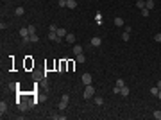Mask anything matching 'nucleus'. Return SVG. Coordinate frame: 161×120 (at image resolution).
Segmentation results:
<instances>
[{
  "instance_id": "39448f33",
  "label": "nucleus",
  "mask_w": 161,
  "mask_h": 120,
  "mask_svg": "<svg viewBox=\"0 0 161 120\" xmlns=\"http://www.w3.org/2000/svg\"><path fill=\"white\" fill-rule=\"evenodd\" d=\"M20 36H22V38H25V36H30L29 27H22V29H20Z\"/></svg>"
},
{
  "instance_id": "6e6552de",
  "label": "nucleus",
  "mask_w": 161,
  "mask_h": 120,
  "mask_svg": "<svg viewBox=\"0 0 161 120\" xmlns=\"http://www.w3.org/2000/svg\"><path fill=\"white\" fill-rule=\"evenodd\" d=\"M113 22H115V25H116V27H124V25H125V23H124V18H120V16H116Z\"/></svg>"
},
{
  "instance_id": "9b49d317",
  "label": "nucleus",
  "mask_w": 161,
  "mask_h": 120,
  "mask_svg": "<svg viewBox=\"0 0 161 120\" xmlns=\"http://www.w3.org/2000/svg\"><path fill=\"white\" fill-rule=\"evenodd\" d=\"M66 41H68V43H75V34L68 32V34H66Z\"/></svg>"
},
{
  "instance_id": "ddd939ff",
  "label": "nucleus",
  "mask_w": 161,
  "mask_h": 120,
  "mask_svg": "<svg viewBox=\"0 0 161 120\" xmlns=\"http://www.w3.org/2000/svg\"><path fill=\"white\" fill-rule=\"evenodd\" d=\"M75 61H77V63H84V61H86V56H84V54H77V56H75Z\"/></svg>"
},
{
  "instance_id": "393cba45",
  "label": "nucleus",
  "mask_w": 161,
  "mask_h": 120,
  "mask_svg": "<svg viewBox=\"0 0 161 120\" xmlns=\"http://www.w3.org/2000/svg\"><path fill=\"white\" fill-rule=\"evenodd\" d=\"M57 4H59L61 9H63V7H66V0H57Z\"/></svg>"
},
{
  "instance_id": "0eeeda50",
  "label": "nucleus",
  "mask_w": 161,
  "mask_h": 120,
  "mask_svg": "<svg viewBox=\"0 0 161 120\" xmlns=\"http://www.w3.org/2000/svg\"><path fill=\"white\" fill-rule=\"evenodd\" d=\"M129 91H131V90H129V88L124 84V86L120 88V95H122V97H127V95H129Z\"/></svg>"
},
{
  "instance_id": "a878e982",
  "label": "nucleus",
  "mask_w": 161,
  "mask_h": 120,
  "mask_svg": "<svg viewBox=\"0 0 161 120\" xmlns=\"http://www.w3.org/2000/svg\"><path fill=\"white\" fill-rule=\"evenodd\" d=\"M66 106H68V104H66V102H63V100H61V102H59V109H61V111L65 109V108H66Z\"/></svg>"
},
{
  "instance_id": "1a4fd4ad",
  "label": "nucleus",
  "mask_w": 161,
  "mask_h": 120,
  "mask_svg": "<svg viewBox=\"0 0 161 120\" xmlns=\"http://www.w3.org/2000/svg\"><path fill=\"white\" fill-rule=\"evenodd\" d=\"M66 7H68V9H75V7H77V2H75V0H66Z\"/></svg>"
},
{
  "instance_id": "a211bd4d",
  "label": "nucleus",
  "mask_w": 161,
  "mask_h": 120,
  "mask_svg": "<svg viewBox=\"0 0 161 120\" xmlns=\"http://www.w3.org/2000/svg\"><path fill=\"white\" fill-rule=\"evenodd\" d=\"M152 117H154L156 120H161V111H159V109H156L154 113H152Z\"/></svg>"
},
{
  "instance_id": "5701e85b",
  "label": "nucleus",
  "mask_w": 161,
  "mask_h": 120,
  "mask_svg": "<svg viewBox=\"0 0 161 120\" xmlns=\"http://www.w3.org/2000/svg\"><path fill=\"white\" fill-rule=\"evenodd\" d=\"M61 100H63V102H66V104H68V100H70V95H68V93H65V95H63V97H61Z\"/></svg>"
},
{
  "instance_id": "7ed1b4c3",
  "label": "nucleus",
  "mask_w": 161,
  "mask_h": 120,
  "mask_svg": "<svg viewBox=\"0 0 161 120\" xmlns=\"http://www.w3.org/2000/svg\"><path fill=\"white\" fill-rule=\"evenodd\" d=\"M90 45H91V47H100V45H102V40L99 38V36H95V38H91Z\"/></svg>"
},
{
  "instance_id": "aec40b11",
  "label": "nucleus",
  "mask_w": 161,
  "mask_h": 120,
  "mask_svg": "<svg viewBox=\"0 0 161 120\" xmlns=\"http://www.w3.org/2000/svg\"><path fill=\"white\" fill-rule=\"evenodd\" d=\"M38 40H40V38H38V34H36V32H34V34H30V43H38Z\"/></svg>"
},
{
  "instance_id": "b1692460",
  "label": "nucleus",
  "mask_w": 161,
  "mask_h": 120,
  "mask_svg": "<svg viewBox=\"0 0 161 120\" xmlns=\"http://www.w3.org/2000/svg\"><path fill=\"white\" fill-rule=\"evenodd\" d=\"M129 34H131V32H124V34H122V40H124V41H129Z\"/></svg>"
},
{
  "instance_id": "412c9836",
  "label": "nucleus",
  "mask_w": 161,
  "mask_h": 120,
  "mask_svg": "<svg viewBox=\"0 0 161 120\" xmlns=\"http://www.w3.org/2000/svg\"><path fill=\"white\" fill-rule=\"evenodd\" d=\"M149 14H151V11L147 9V7H143V9H141V16H145V18H147Z\"/></svg>"
},
{
  "instance_id": "f257e3e1",
  "label": "nucleus",
  "mask_w": 161,
  "mask_h": 120,
  "mask_svg": "<svg viewBox=\"0 0 161 120\" xmlns=\"http://www.w3.org/2000/svg\"><path fill=\"white\" fill-rule=\"evenodd\" d=\"M95 97V88L91 86V84H86V88H84V99L86 100H90Z\"/></svg>"
},
{
  "instance_id": "7c9ffc66",
  "label": "nucleus",
  "mask_w": 161,
  "mask_h": 120,
  "mask_svg": "<svg viewBox=\"0 0 161 120\" xmlns=\"http://www.w3.org/2000/svg\"><path fill=\"white\" fill-rule=\"evenodd\" d=\"M158 99H159V100H161V90H159V93H158Z\"/></svg>"
},
{
  "instance_id": "20e7f679",
  "label": "nucleus",
  "mask_w": 161,
  "mask_h": 120,
  "mask_svg": "<svg viewBox=\"0 0 161 120\" xmlns=\"http://www.w3.org/2000/svg\"><path fill=\"white\" fill-rule=\"evenodd\" d=\"M0 113H2V117L7 113V102H6V100H2V102H0Z\"/></svg>"
},
{
  "instance_id": "423d86ee",
  "label": "nucleus",
  "mask_w": 161,
  "mask_h": 120,
  "mask_svg": "<svg viewBox=\"0 0 161 120\" xmlns=\"http://www.w3.org/2000/svg\"><path fill=\"white\" fill-rule=\"evenodd\" d=\"M145 7H147L149 11L154 9V7H156V2H154V0H145Z\"/></svg>"
},
{
  "instance_id": "9d476101",
  "label": "nucleus",
  "mask_w": 161,
  "mask_h": 120,
  "mask_svg": "<svg viewBox=\"0 0 161 120\" xmlns=\"http://www.w3.org/2000/svg\"><path fill=\"white\" fill-rule=\"evenodd\" d=\"M56 34H57L59 38H66L68 32H66V29H57V30H56Z\"/></svg>"
},
{
  "instance_id": "c756f323",
  "label": "nucleus",
  "mask_w": 161,
  "mask_h": 120,
  "mask_svg": "<svg viewBox=\"0 0 161 120\" xmlns=\"http://www.w3.org/2000/svg\"><path fill=\"white\" fill-rule=\"evenodd\" d=\"M156 86H158V88H159V90H161V79L158 81V84H156Z\"/></svg>"
},
{
  "instance_id": "f3484780",
  "label": "nucleus",
  "mask_w": 161,
  "mask_h": 120,
  "mask_svg": "<svg viewBox=\"0 0 161 120\" xmlns=\"http://www.w3.org/2000/svg\"><path fill=\"white\" fill-rule=\"evenodd\" d=\"M158 93H159V88H158V86H152L151 88V95H156V97H158Z\"/></svg>"
},
{
  "instance_id": "4be33fe9",
  "label": "nucleus",
  "mask_w": 161,
  "mask_h": 120,
  "mask_svg": "<svg viewBox=\"0 0 161 120\" xmlns=\"http://www.w3.org/2000/svg\"><path fill=\"white\" fill-rule=\"evenodd\" d=\"M124 84H125V82H124V79H122V77H118V79H116V86H118V88H122Z\"/></svg>"
},
{
  "instance_id": "6ab92c4d",
  "label": "nucleus",
  "mask_w": 161,
  "mask_h": 120,
  "mask_svg": "<svg viewBox=\"0 0 161 120\" xmlns=\"http://www.w3.org/2000/svg\"><path fill=\"white\" fill-rule=\"evenodd\" d=\"M50 118H54V120H65L66 117H65V115H50Z\"/></svg>"
},
{
  "instance_id": "f8f14e48",
  "label": "nucleus",
  "mask_w": 161,
  "mask_h": 120,
  "mask_svg": "<svg viewBox=\"0 0 161 120\" xmlns=\"http://www.w3.org/2000/svg\"><path fill=\"white\" fill-rule=\"evenodd\" d=\"M73 54H75V56H77V54H82V47H80V45H73Z\"/></svg>"
},
{
  "instance_id": "4468645a",
  "label": "nucleus",
  "mask_w": 161,
  "mask_h": 120,
  "mask_svg": "<svg viewBox=\"0 0 161 120\" xmlns=\"http://www.w3.org/2000/svg\"><path fill=\"white\" fill-rule=\"evenodd\" d=\"M93 102H95L97 106H102V104H104V99H102V97H93Z\"/></svg>"
},
{
  "instance_id": "bb28decb",
  "label": "nucleus",
  "mask_w": 161,
  "mask_h": 120,
  "mask_svg": "<svg viewBox=\"0 0 161 120\" xmlns=\"http://www.w3.org/2000/svg\"><path fill=\"white\" fill-rule=\"evenodd\" d=\"M59 29V27H56V25H54V23H52V25H49V30H52V32H56V30Z\"/></svg>"
},
{
  "instance_id": "c85d7f7f",
  "label": "nucleus",
  "mask_w": 161,
  "mask_h": 120,
  "mask_svg": "<svg viewBox=\"0 0 161 120\" xmlns=\"http://www.w3.org/2000/svg\"><path fill=\"white\" fill-rule=\"evenodd\" d=\"M29 30H30V34H34V32H36V27H34V25H29Z\"/></svg>"
},
{
  "instance_id": "dca6fc26",
  "label": "nucleus",
  "mask_w": 161,
  "mask_h": 120,
  "mask_svg": "<svg viewBox=\"0 0 161 120\" xmlns=\"http://www.w3.org/2000/svg\"><path fill=\"white\" fill-rule=\"evenodd\" d=\"M136 7L141 11L143 7H145V0H136Z\"/></svg>"
},
{
  "instance_id": "cd10ccee",
  "label": "nucleus",
  "mask_w": 161,
  "mask_h": 120,
  "mask_svg": "<svg viewBox=\"0 0 161 120\" xmlns=\"http://www.w3.org/2000/svg\"><path fill=\"white\" fill-rule=\"evenodd\" d=\"M154 40L158 41V43H161V32H158V34H156V36H154Z\"/></svg>"
},
{
  "instance_id": "f03ea898",
  "label": "nucleus",
  "mask_w": 161,
  "mask_h": 120,
  "mask_svg": "<svg viewBox=\"0 0 161 120\" xmlns=\"http://www.w3.org/2000/svg\"><path fill=\"white\" fill-rule=\"evenodd\" d=\"M80 81H82V84L86 86V84H91L93 77H91V74H90V72H84V74H82V77H80Z\"/></svg>"
},
{
  "instance_id": "2eb2a0df",
  "label": "nucleus",
  "mask_w": 161,
  "mask_h": 120,
  "mask_svg": "<svg viewBox=\"0 0 161 120\" xmlns=\"http://www.w3.org/2000/svg\"><path fill=\"white\" fill-rule=\"evenodd\" d=\"M14 13H16V14H18V16H23V13H25V9H23V7H22V6H18V7H16V9H14Z\"/></svg>"
}]
</instances>
